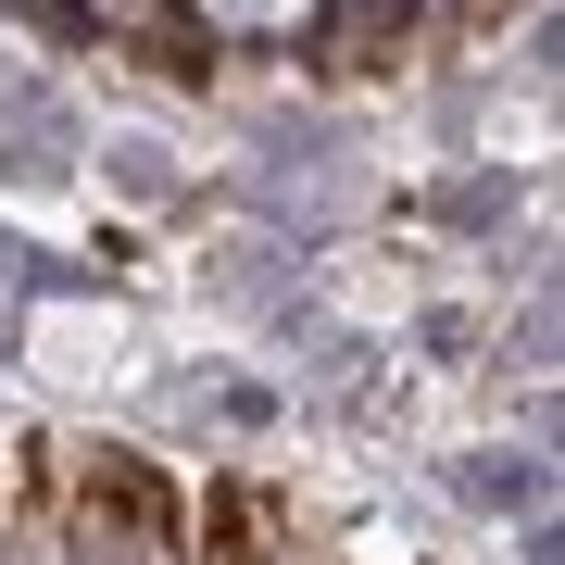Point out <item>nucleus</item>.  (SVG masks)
Here are the masks:
<instances>
[{
  "mask_svg": "<svg viewBox=\"0 0 565 565\" xmlns=\"http://www.w3.org/2000/svg\"><path fill=\"white\" fill-rule=\"evenodd\" d=\"M0 565H352L289 490L102 440H0Z\"/></svg>",
  "mask_w": 565,
  "mask_h": 565,
  "instance_id": "obj_1",
  "label": "nucleus"
}]
</instances>
